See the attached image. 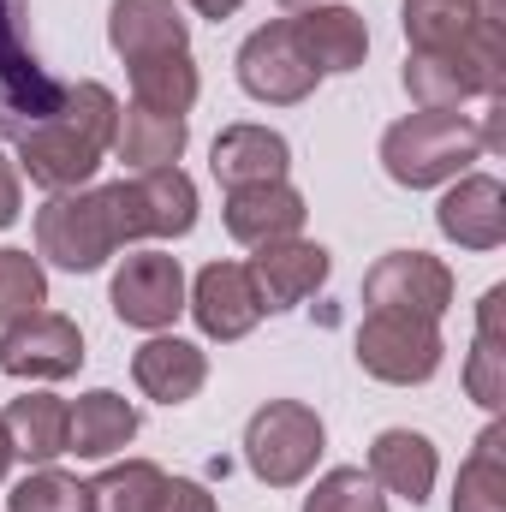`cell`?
Listing matches in <instances>:
<instances>
[{
    "label": "cell",
    "instance_id": "obj_2",
    "mask_svg": "<svg viewBox=\"0 0 506 512\" xmlns=\"http://www.w3.org/2000/svg\"><path fill=\"white\" fill-rule=\"evenodd\" d=\"M477 155H489V149H483V131H477L471 114H459V108H417V114H405L399 126H387V137H381V167H387V179L405 185V191L447 185V179H459Z\"/></svg>",
    "mask_w": 506,
    "mask_h": 512
},
{
    "label": "cell",
    "instance_id": "obj_29",
    "mask_svg": "<svg viewBox=\"0 0 506 512\" xmlns=\"http://www.w3.org/2000/svg\"><path fill=\"white\" fill-rule=\"evenodd\" d=\"M161 471L149 459H126V465H108L96 483H90V507L96 512H155V495H161Z\"/></svg>",
    "mask_w": 506,
    "mask_h": 512
},
{
    "label": "cell",
    "instance_id": "obj_17",
    "mask_svg": "<svg viewBox=\"0 0 506 512\" xmlns=\"http://www.w3.org/2000/svg\"><path fill=\"white\" fill-rule=\"evenodd\" d=\"M304 197L286 185V179H268V185H239V191H227V233L239 239V245H274V239H298V227H304Z\"/></svg>",
    "mask_w": 506,
    "mask_h": 512
},
{
    "label": "cell",
    "instance_id": "obj_1",
    "mask_svg": "<svg viewBox=\"0 0 506 512\" xmlns=\"http://www.w3.org/2000/svg\"><path fill=\"white\" fill-rule=\"evenodd\" d=\"M114 131H120V102H114V90L96 84V78H78V84H66L60 108H54L42 126L18 137V167H24L30 185H42L48 197L84 191V185L96 179V167L108 161Z\"/></svg>",
    "mask_w": 506,
    "mask_h": 512
},
{
    "label": "cell",
    "instance_id": "obj_10",
    "mask_svg": "<svg viewBox=\"0 0 506 512\" xmlns=\"http://www.w3.org/2000/svg\"><path fill=\"white\" fill-rule=\"evenodd\" d=\"M84 364V334L60 310H30L0 334V370L18 382H66Z\"/></svg>",
    "mask_w": 506,
    "mask_h": 512
},
{
    "label": "cell",
    "instance_id": "obj_15",
    "mask_svg": "<svg viewBox=\"0 0 506 512\" xmlns=\"http://www.w3.org/2000/svg\"><path fill=\"white\" fill-rule=\"evenodd\" d=\"M256 280V298H262V310H292V304H304L322 280H328V251L322 245H310V239H274V245H262V251L245 262Z\"/></svg>",
    "mask_w": 506,
    "mask_h": 512
},
{
    "label": "cell",
    "instance_id": "obj_14",
    "mask_svg": "<svg viewBox=\"0 0 506 512\" xmlns=\"http://www.w3.org/2000/svg\"><path fill=\"white\" fill-rule=\"evenodd\" d=\"M435 227H441L459 251H501L506 245V191H501V179H489V173L459 179V185L441 197Z\"/></svg>",
    "mask_w": 506,
    "mask_h": 512
},
{
    "label": "cell",
    "instance_id": "obj_12",
    "mask_svg": "<svg viewBox=\"0 0 506 512\" xmlns=\"http://www.w3.org/2000/svg\"><path fill=\"white\" fill-rule=\"evenodd\" d=\"M114 316L126 328H173L179 310H185V274H179V256L167 251H131L114 274Z\"/></svg>",
    "mask_w": 506,
    "mask_h": 512
},
{
    "label": "cell",
    "instance_id": "obj_32",
    "mask_svg": "<svg viewBox=\"0 0 506 512\" xmlns=\"http://www.w3.org/2000/svg\"><path fill=\"white\" fill-rule=\"evenodd\" d=\"M304 512H387V495L370 483V471L334 465V471L316 477V489L304 495Z\"/></svg>",
    "mask_w": 506,
    "mask_h": 512
},
{
    "label": "cell",
    "instance_id": "obj_26",
    "mask_svg": "<svg viewBox=\"0 0 506 512\" xmlns=\"http://www.w3.org/2000/svg\"><path fill=\"white\" fill-rule=\"evenodd\" d=\"M501 310H506V286H489L483 292V322H477V352L465 364V387L483 411H501L506 399V352H501Z\"/></svg>",
    "mask_w": 506,
    "mask_h": 512
},
{
    "label": "cell",
    "instance_id": "obj_23",
    "mask_svg": "<svg viewBox=\"0 0 506 512\" xmlns=\"http://www.w3.org/2000/svg\"><path fill=\"white\" fill-rule=\"evenodd\" d=\"M131 435H137V411L114 387L84 393L72 405V417H66V453H78V459H108V453L126 447Z\"/></svg>",
    "mask_w": 506,
    "mask_h": 512
},
{
    "label": "cell",
    "instance_id": "obj_20",
    "mask_svg": "<svg viewBox=\"0 0 506 512\" xmlns=\"http://www.w3.org/2000/svg\"><path fill=\"white\" fill-rule=\"evenodd\" d=\"M292 36L316 72H358L370 54V30L352 6H304L292 18Z\"/></svg>",
    "mask_w": 506,
    "mask_h": 512
},
{
    "label": "cell",
    "instance_id": "obj_13",
    "mask_svg": "<svg viewBox=\"0 0 506 512\" xmlns=\"http://www.w3.org/2000/svg\"><path fill=\"white\" fill-rule=\"evenodd\" d=\"M191 316H197V328L209 340L227 346V340H245L268 310L256 298V280L245 262H209L197 274V286H191Z\"/></svg>",
    "mask_w": 506,
    "mask_h": 512
},
{
    "label": "cell",
    "instance_id": "obj_27",
    "mask_svg": "<svg viewBox=\"0 0 506 512\" xmlns=\"http://www.w3.org/2000/svg\"><path fill=\"white\" fill-rule=\"evenodd\" d=\"M506 429L489 423L471 447V459L459 465V495H453V512H506V465H501Z\"/></svg>",
    "mask_w": 506,
    "mask_h": 512
},
{
    "label": "cell",
    "instance_id": "obj_24",
    "mask_svg": "<svg viewBox=\"0 0 506 512\" xmlns=\"http://www.w3.org/2000/svg\"><path fill=\"white\" fill-rule=\"evenodd\" d=\"M185 114H149V108H137L131 102L126 114H120V131H114V155L126 161L131 173H149V167H173L179 155H185Z\"/></svg>",
    "mask_w": 506,
    "mask_h": 512
},
{
    "label": "cell",
    "instance_id": "obj_6",
    "mask_svg": "<svg viewBox=\"0 0 506 512\" xmlns=\"http://www.w3.org/2000/svg\"><path fill=\"white\" fill-rule=\"evenodd\" d=\"M66 84L36 60L24 36V0H0V137H24L60 108Z\"/></svg>",
    "mask_w": 506,
    "mask_h": 512
},
{
    "label": "cell",
    "instance_id": "obj_38",
    "mask_svg": "<svg viewBox=\"0 0 506 512\" xmlns=\"http://www.w3.org/2000/svg\"><path fill=\"white\" fill-rule=\"evenodd\" d=\"M286 12H304V6H322V0H280Z\"/></svg>",
    "mask_w": 506,
    "mask_h": 512
},
{
    "label": "cell",
    "instance_id": "obj_22",
    "mask_svg": "<svg viewBox=\"0 0 506 512\" xmlns=\"http://www.w3.org/2000/svg\"><path fill=\"white\" fill-rule=\"evenodd\" d=\"M66 417L72 405L54 399V393H18L6 411H0V429L12 441V459H30V465H54L66 453Z\"/></svg>",
    "mask_w": 506,
    "mask_h": 512
},
{
    "label": "cell",
    "instance_id": "obj_11",
    "mask_svg": "<svg viewBox=\"0 0 506 512\" xmlns=\"http://www.w3.org/2000/svg\"><path fill=\"white\" fill-rule=\"evenodd\" d=\"M364 304L370 310H399V316L441 322L447 304H453V268L435 262L429 251H387L364 274Z\"/></svg>",
    "mask_w": 506,
    "mask_h": 512
},
{
    "label": "cell",
    "instance_id": "obj_31",
    "mask_svg": "<svg viewBox=\"0 0 506 512\" xmlns=\"http://www.w3.org/2000/svg\"><path fill=\"white\" fill-rule=\"evenodd\" d=\"M48 304V274L30 251H0V328Z\"/></svg>",
    "mask_w": 506,
    "mask_h": 512
},
{
    "label": "cell",
    "instance_id": "obj_35",
    "mask_svg": "<svg viewBox=\"0 0 506 512\" xmlns=\"http://www.w3.org/2000/svg\"><path fill=\"white\" fill-rule=\"evenodd\" d=\"M471 18H477L483 30L506 36V0H471Z\"/></svg>",
    "mask_w": 506,
    "mask_h": 512
},
{
    "label": "cell",
    "instance_id": "obj_30",
    "mask_svg": "<svg viewBox=\"0 0 506 512\" xmlns=\"http://www.w3.org/2000/svg\"><path fill=\"white\" fill-rule=\"evenodd\" d=\"M6 512H96V507H90V483H78V477L42 465V471H30V477L6 495Z\"/></svg>",
    "mask_w": 506,
    "mask_h": 512
},
{
    "label": "cell",
    "instance_id": "obj_5",
    "mask_svg": "<svg viewBox=\"0 0 506 512\" xmlns=\"http://www.w3.org/2000/svg\"><path fill=\"white\" fill-rule=\"evenodd\" d=\"M322 417L304 405V399H268L245 423V465L268 489H292L316 471L322 459Z\"/></svg>",
    "mask_w": 506,
    "mask_h": 512
},
{
    "label": "cell",
    "instance_id": "obj_28",
    "mask_svg": "<svg viewBox=\"0 0 506 512\" xmlns=\"http://www.w3.org/2000/svg\"><path fill=\"white\" fill-rule=\"evenodd\" d=\"M399 24H405L411 54H441V48H459V42L477 30L471 0H405V6H399Z\"/></svg>",
    "mask_w": 506,
    "mask_h": 512
},
{
    "label": "cell",
    "instance_id": "obj_21",
    "mask_svg": "<svg viewBox=\"0 0 506 512\" xmlns=\"http://www.w3.org/2000/svg\"><path fill=\"white\" fill-rule=\"evenodd\" d=\"M209 167H215V179H221L227 191H239V185H268V179H286L292 149H286L280 131H268V126H227L215 137V149H209Z\"/></svg>",
    "mask_w": 506,
    "mask_h": 512
},
{
    "label": "cell",
    "instance_id": "obj_7",
    "mask_svg": "<svg viewBox=\"0 0 506 512\" xmlns=\"http://www.w3.org/2000/svg\"><path fill=\"white\" fill-rule=\"evenodd\" d=\"M108 209H114L120 245L185 239L197 227V185L179 167H149V173H131L120 185H108Z\"/></svg>",
    "mask_w": 506,
    "mask_h": 512
},
{
    "label": "cell",
    "instance_id": "obj_34",
    "mask_svg": "<svg viewBox=\"0 0 506 512\" xmlns=\"http://www.w3.org/2000/svg\"><path fill=\"white\" fill-rule=\"evenodd\" d=\"M18 203H24V197H18V167L0 155V227H12V221H18Z\"/></svg>",
    "mask_w": 506,
    "mask_h": 512
},
{
    "label": "cell",
    "instance_id": "obj_3",
    "mask_svg": "<svg viewBox=\"0 0 506 512\" xmlns=\"http://www.w3.org/2000/svg\"><path fill=\"white\" fill-rule=\"evenodd\" d=\"M405 90L417 108H465V102H489L506 96V36L495 30H471L459 48L441 54H411L405 60Z\"/></svg>",
    "mask_w": 506,
    "mask_h": 512
},
{
    "label": "cell",
    "instance_id": "obj_37",
    "mask_svg": "<svg viewBox=\"0 0 506 512\" xmlns=\"http://www.w3.org/2000/svg\"><path fill=\"white\" fill-rule=\"evenodd\" d=\"M6 471H12V441H6V429H0V483H6Z\"/></svg>",
    "mask_w": 506,
    "mask_h": 512
},
{
    "label": "cell",
    "instance_id": "obj_8",
    "mask_svg": "<svg viewBox=\"0 0 506 512\" xmlns=\"http://www.w3.org/2000/svg\"><path fill=\"white\" fill-rule=\"evenodd\" d=\"M441 328L423 316H399V310H370L358 328V364L364 376L387 387H417L441 370Z\"/></svg>",
    "mask_w": 506,
    "mask_h": 512
},
{
    "label": "cell",
    "instance_id": "obj_18",
    "mask_svg": "<svg viewBox=\"0 0 506 512\" xmlns=\"http://www.w3.org/2000/svg\"><path fill=\"white\" fill-rule=\"evenodd\" d=\"M131 382L143 387L155 405H185V399H197V387L209 382V358H203V346H191L179 334H155V340L137 346Z\"/></svg>",
    "mask_w": 506,
    "mask_h": 512
},
{
    "label": "cell",
    "instance_id": "obj_9",
    "mask_svg": "<svg viewBox=\"0 0 506 512\" xmlns=\"http://www.w3.org/2000/svg\"><path fill=\"white\" fill-rule=\"evenodd\" d=\"M316 78H322V72L304 60V48H298V36H292V18H274V24L251 30L245 48H239V84H245V96L268 102V108L304 102V96L316 90Z\"/></svg>",
    "mask_w": 506,
    "mask_h": 512
},
{
    "label": "cell",
    "instance_id": "obj_16",
    "mask_svg": "<svg viewBox=\"0 0 506 512\" xmlns=\"http://www.w3.org/2000/svg\"><path fill=\"white\" fill-rule=\"evenodd\" d=\"M108 42H114V54H120L126 66H137V60L191 48V24H185L179 0H114V12H108Z\"/></svg>",
    "mask_w": 506,
    "mask_h": 512
},
{
    "label": "cell",
    "instance_id": "obj_36",
    "mask_svg": "<svg viewBox=\"0 0 506 512\" xmlns=\"http://www.w3.org/2000/svg\"><path fill=\"white\" fill-rule=\"evenodd\" d=\"M185 6H191L197 18H233V12H239L245 0H185Z\"/></svg>",
    "mask_w": 506,
    "mask_h": 512
},
{
    "label": "cell",
    "instance_id": "obj_33",
    "mask_svg": "<svg viewBox=\"0 0 506 512\" xmlns=\"http://www.w3.org/2000/svg\"><path fill=\"white\" fill-rule=\"evenodd\" d=\"M155 512H215V495L191 477H167L161 495H155Z\"/></svg>",
    "mask_w": 506,
    "mask_h": 512
},
{
    "label": "cell",
    "instance_id": "obj_25",
    "mask_svg": "<svg viewBox=\"0 0 506 512\" xmlns=\"http://www.w3.org/2000/svg\"><path fill=\"white\" fill-rule=\"evenodd\" d=\"M126 72H131V102L149 108V114H191V102H197V90H203L191 48L137 60V66H126Z\"/></svg>",
    "mask_w": 506,
    "mask_h": 512
},
{
    "label": "cell",
    "instance_id": "obj_4",
    "mask_svg": "<svg viewBox=\"0 0 506 512\" xmlns=\"http://www.w3.org/2000/svg\"><path fill=\"white\" fill-rule=\"evenodd\" d=\"M36 251L66 274H96L108 256L120 251L108 185L102 191H60L36 209Z\"/></svg>",
    "mask_w": 506,
    "mask_h": 512
},
{
    "label": "cell",
    "instance_id": "obj_19",
    "mask_svg": "<svg viewBox=\"0 0 506 512\" xmlns=\"http://www.w3.org/2000/svg\"><path fill=\"white\" fill-rule=\"evenodd\" d=\"M435 471H441L435 441L417 435V429H381L376 441H370V483L387 489V495H399V501H411V507L429 501Z\"/></svg>",
    "mask_w": 506,
    "mask_h": 512
}]
</instances>
